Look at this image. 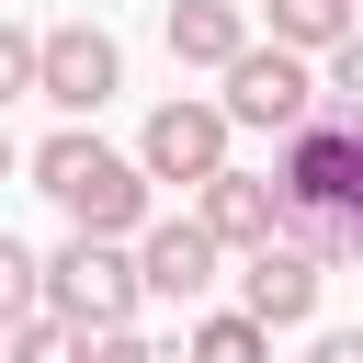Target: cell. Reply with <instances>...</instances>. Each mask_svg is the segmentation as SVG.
<instances>
[{
    "label": "cell",
    "instance_id": "1",
    "mask_svg": "<svg viewBox=\"0 0 363 363\" xmlns=\"http://www.w3.org/2000/svg\"><path fill=\"white\" fill-rule=\"evenodd\" d=\"M23 170H34V193H45L68 227H91V238H136V227H147V193H159V182H147L136 159H113L91 125H57Z\"/></svg>",
    "mask_w": 363,
    "mask_h": 363
},
{
    "label": "cell",
    "instance_id": "2",
    "mask_svg": "<svg viewBox=\"0 0 363 363\" xmlns=\"http://www.w3.org/2000/svg\"><path fill=\"white\" fill-rule=\"evenodd\" d=\"M147 306V284H136V250L125 238H91V227H68V250L45 261V318H68V329H125Z\"/></svg>",
    "mask_w": 363,
    "mask_h": 363
},
{
    "label": "cell",
    "instance_id": "3",
    "mask_svg": "<svg viewBox=\"0 0 363 363\" xmlns=\"http://www.w3.org/2000/svg\"><path fill=\"white\" fill-rule=\"evenodd\" d=\"M216 79H227V91H216V102H227V125H250V136H284V125H306V113H318V68H306L295 45H238Z\"/></svg>",
    "mask_w": 363,
    "mask_h": 363
},
{
    "label": "cell",
    "instance_id": "4",
    "mask_svg": "<svg viewBox=\"0 0 363 363\" xmlns=\"http://www.w3.org/2000/svg\"><path fill=\"white\" fill-rule=\"evenodd\" d=\"M34 91H45L57 113H102V102L125 91V45H113L102 23H57V34H34Z\"/></svg>",
    "mask_w": 363,
    "mask_h": 363
},
{
    "label": "cell",
    "instance_id": "5",
    "mask_svg": "<svg viewBox=\"0 0 363 363\" xmlns=\"http://www.w3.org/2000/svg\"><path fill=\"white\" fill-rule=\"evenodd\" d=\"M227 136H238V125H227V102H193V91H182V102H159V113H147V136H136V170L193 193L204 170H227Z\"/></svg>",
    "mask_w": 363,
    "mask_h": 363
},
{
    "label": "cell",
    "instance_id": "6",
    "mask_svg": "<svg viewBox=\"0 0 363 363\" xmlns=\"http://www.w3.org/2000/svg\"><path fill=\"white\" fill-rule=\"evenodd\" d=\"M318 284H329V261H318L306 238H261V250H238V306H250L261 329H306V318H318Z\"/></svg>",
    "mask_w": 363,
    "mask_h": 363
},
{
    "label": "cell",
    "instance_id": "7",
    "mask_svg": "<svg viewBox=\"0 0 363 363\" xmlns=\"http://www.w3.org/2000/svg\"><path fill=\"white\" fill-rule=\"evenodd\" d=\"M216 272H227V250H216L204 216H147V227H136V284H147V295L193 306V295H216Z\"/></svg>",
    "mask_w": 363,
    "mask_h": 363
},
{
    "label": "cell",
    "instance_id": "8",
    "mask_svg": "<svg viewBox=\"0 0 363 363\" xmlns=\"http://www.w3.org/2000/svg\"><path fill=\"white\" fill-rule=\"evenodd\" d=\"M193 216L216 227V250H261V238H284V193H272V170H204L193 182Z\"/></svg>",
    "mask_w": 363,
    "mask_h": 363
},
{
    "label": "cell",
    "instance_id": "9",
    "mask_svg": "<svg viewBox=\"0 0 363 363\" xmlns=\"http://www.w3.org/2000/svg\"><path fill=\"white\" fill-rule=\"evenodd\" d=\"M250 45V0H170V57L182 68H227Z\"/></svg>",
    "mask_w": 363,
    "mask_h": 363
},
{
    "label": "cell",
    "instance_id": "10",
    "mask_svg": "<svg viewBox=\"0 0 363 363\" xmlns=\"http://www.w3.org/2000/svg\"><path fill=\"white\" fill-rule=\"evenodd\" d=\"M170 363H272V329H261L250 306H227V318H193V340H182Z\"/></svg>",
    "mask_w": 363,
    "mask_h": 363
},
{
    "label": "cell",
    "instance_id": "11",
    "mask_svg": "<svg viewBox=\"0 0 363 363\" xmlns=\"http://www.w3.org/2000/svg\"><path fill=\"white\" fill-rule=\"evenodd\" d=\"M352 23H363V0H272V45H295V57H329Z\"/></svg>",
    "mask_w": 363,
    "mask_h": 363
},
{
    "label": "cell",
    "instance_id": "12",
    "mask_svg": "<svg viewBox=\"0 0 363 363\" xmlns=\"http://www.w3.org/2000/svg\"><path fill=\"white\" fill-rule=\"evenodd\" d=\"M0 363H91V329H68V318H45V306H34V318H11V329H0Z\"/></svg>",
    "mask_w": 363,
    "mask_h": 363
},
{
    "label": "cell",
    "instance_id": "13",
    "mask_svg": "<svg viewBox=\"0 0 363 363\" xmlns=\"http://www.w3.org/2000/svg\"><path fill=\"white\" fill-rule=\"evenodd\" d=\"M34 306H45V261L0 227V329H11V318H34Z\"/></svg>",
    "mask_w": 363,
    "mask_h": 363
},
{
    "label": "cell",
    "instance_id": "14",
    "mask_svg": "<svg viewBox=\"0 0 363 363\" xmlns=\"http://www.w3.org/2000/svg\"><path fill=\"white\" fill-rule=\"evenodd\" d=\"M318 91H329V102H363V23L329 45V79H318Z\"/></svg>",
    "mask_w": 363,
    "mask_h": 363
},
{
    "label": "cell",
    "instance_id": "15",
    "mask_svg": "<svg viewBox=\"0 0 363 363\" xmlns=\"http://www.w3.org/2000/svg\"><path fill=\"white\" fill-rule=\"evenodd\" d=\"M23 91H34V34L0 23V102H23Z\"/></svg>",
    "mask_w": 363,
    "mask_h": 363
},
{
    "label": "cell",
    "instance_id": "16",
    "mask_svg": "<svg viewBox=\"0 0 363 363\" xmlns=\"http://www.w3.org/2000/svg\"><path fill=\"white\" fill-rule=\"evenodd\" d=\"M91 363H170V352L136 340V318H125V329H91Z\"/></svg>",
    "mask_w": 363,
    "mask_h": 363
},
{
    "label": "cell",
    "instance_id": "17",
    "mask_svg": "<svg viewBox=\"0 0 363 363\" xmlns=\"http://www.w3.org/2000/svg\"><path fill=\"white\" fill-rule=\"evenodd\" d=\"M306 363H363V329H318V352Z\"/></svg>",
    "mask_w": 363,
    "mask_h": 363
},
{
    "label": "cell",
    "instance_id": "18",
    "mask_svg": "<svg viewBox=\"0 0 363 363\" xmlns=\"http://www.w3.org/2000/svg\"><path fill=\"white\" fill-rule=\"evenodd\" d=\"M11 170H23V147H11V125H0V182H11Z\"/></svg>",
    "mask_w": 363,
    "mask_h": 363
}]
</instances>
